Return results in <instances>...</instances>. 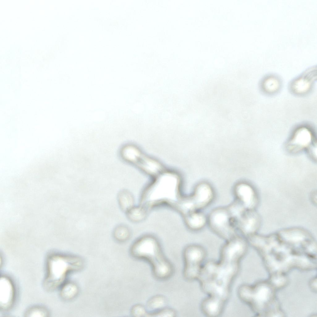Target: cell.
Listing matches in <instances>:
<instances>
[{
  "label": "cell",
  "instance_id": "30bf717a",
  "mask_svg": "<svg viewBox=\"0 0 317 317\" xmlns=\"http://www.w3.org/2000/svg\"><path fill=\"white\" fill-rule=\"evenodd\" d=\"M235 199L247 210H255L258 199L253 188L248 184L241 182L236 185L233 190Z\"/></svg>",
  "mask_w": 317,
  "mask_h": 317
},
{
  "label": "cell",
  "instance_id": "ac0fdd59",
  "mask_svg": "<svg viewBox=\"0 0 317 317\" xmlns=\"http://www.w3.org/2000/svg\"><path fill=\"white\" fill-rule=\"evenodd\" d=\"M226 207L236 226L237 221L247 210L245 208L241 203L235 199Z\"/></svg>",
  "mask_w": 317,
  "mask_h": 317
},
{
  "label": "cell",
  "instance_id": "8fae6325",
  "mask_svg": "<svg viewBox=\"0 0 317 317\" xmlns=\"http://www.w3.org/2000/svg\"><path fill=\"white\" fill-rule=\"evenodd\" d=\"M259 224V218L255 210H246L236 222V227L239 233L246 238L256 233Z\"/></svg>",
  "mask_w": 317,
  "mask_h": 317
},
{
  "label": "cell",
  "instance_id": "5bb4252c",
  "mask_svg": "<svg viewBox=\"0 0 317 317\" xmlns=\"http://www.w3.org/2000/svg\"><path fill=\"white\" fill-rule=\"evenodd\" d=\"M185 224L190 230L197 232L203 229L207 224V216L202 211H196L183 216Z\"/></svg>",
  "mask_w": 317,
  "mask_h": 317
},
{
  "label": "cell",
  "instance_id": "9c48e42d",
  "mask_svg": "<svg viewBox=\"0 0 317 317\" xmlns=\"http://www.w3.org/2000/svg\"><path fill=\"white\" fill-rule=\"evenodd\" d=\"M188 198L196 211H202L214 201L215 193L211 186L206 183L198 185Z\"/></svg>",
  "mask_w": 317,
  "mask_h": 317
},
{
  "label": "cell",
  "instance_id": "603a6c76",
  "mask_svg": "<svg viewBox=\"0 0 317 317\" xmlns=\"http://www.w3.org/2000/svg\"><path fill=\"white\" fill-rule=\"evenodd\" d=\"M176 315V313L173 309L165 307L154 312H148L147 317H174Z\"/></svg>",
  "mask_w": 317,
  "mask_h": 317
},
{
  "label": "cell",
  "instance_id": "7a4b0ae2",
  "mask_svg": "<svg viewBox=\"0 0 317 317\" xmlns=\"http://www.w3.org/2000/svg\"><path fill=\"white\" fill-rule=\"evenodd\" d=\"M130 252L133 258L149 263L157 279L165 280L172 275L173 266L164 255L158 240L153 236L146 235L137 239L131 245Z\"/></svg>",
  "mask_w": 317,
  "mask_h": 317
},
{
  "label": "cell",
  "instance_id": "5b68a950",
  "mask_svg": "<svg viewBox=\"0 0 317 317\" xmlns=\"http://www.w3.org/2000/svg\"><path fill=\"white\" fill-rule=\"evenodd\" d=\"M207 216V225L210 230L225 241L239 234L226 206L213 209Z\"/></svg>",
  "mask_w": 317,
  "mask_h": 317
},
{
  "label": "cell",
  "instance_id": "ffe728a7",
  "mask_svg": "<svg viewBox=\"0 0 317 317\" xmlns=\"http://www.w3.org/2000/svg\"><path fill=\"white\" fill-rule=\"evenodd\" d=\"M131 232L130 229L124 225H119L114 229L113 235L116 241L123 242L128 240L130 237Z\"/></svg>",
  "mask_w": 317,
  "mask_h": 317
},
{
  "label": "cell",
  "instance_id": "9a60e30c",
  "mask_svg": "<svg viewBox=\"0 0 317 317\" xmlns=\"http://www.w3.org/2000/svg\"><path fill=\"white\" fill-rule=\"evenodd\" d=\"M136 163L146 172L151 175L157 174L162 169L160 164L157 161L141 155L139 158Z\"/></svg>",
  "mask_w": 317,
  "mask_h": 317
},
{
  "label": "cell",
  "instance_id": "6da1fadb",
  "mask_svg": "<svg viewBox=\"0 0 317 317\" xmlns=\"http://www.w3.org/2000/svg\"><path fill=\"white\" fill-rule=\"evenodd\" d=\"M225 241L220 249L218 260L205 263L197 280L207 297L224 306L248 246L246 240L240 236Z\"/></svg>",
  "mask_w": 317,
  "mask_h": 317
},
{
  "label": "cell",
  "instance_id": "d6986e66",
  "mask_svg": "<svg viewBox=\"0 0 317 317\" xmlns=\"http://www.w3.org/2000/svg\"><path fill=\"white\" fill-rule=\"evenodd\" d=\"M61 297L65 300L72 299L76 295L78 289L73 283L66 281L59 288Z\"/></svg>",
  "mask_w": 317,
  "mask_h": 317
},
{
  "label": "cell",
  "instance_id": "cb8c5ba5",
  "mask_svg": "<svg viewBox=\"0 0 317 317\" xmlns=\"http://www.w3.org/2000/svg\"><path fill=\"white\" fill-rule=\"evenodd\" d=\"M131 315L135 317H147L148 312L145 308L142 305L137 304L132 307L131 311Z\"/></svg>",
  "mask_w": 317,
  "mask_h": 317
},
{
  "label": "cell",
  "instance_id": "52a82bcc",
  "mask_svg": "<svg viewBox=\"0 0 317 317\" xmlns=\"http://www.w3.org/2000/svg\"><path fill=\"white\" fill-rule=\"evenodd\" d=\"M316 81V66L309 67L292 80L288 89L292 94L299 97L309 94L313 89Z\"/></svg>",
  "mask_w": 317,
  "mask_h": 317
},
{
  "label": "cell",
  "instance_id": "ba28073f",
  "mask_svg": "<svg viewBox=\"0 0 317 317\" xmlns=\"http://www.w3.org/2000/svg\"><path fill=\"white\" fill-rule=\"evenodd\" d=\"M314 132L311 127L306 124L296 127L287 144V150L297 153L306 150L315 141Z\"/></svg>",
  "mask_w": 317,
  "mask_h": 317
},
{
  "label": "cell",
  "instance_id": "3957f363",
  "mask_svg": "<svg viewBox=\"0 0 317 317\" xmlns=\"http://www.w3.org/2000/svg\"><path fill=\"white\" fill-rule=\"evenodd\" d=\"M176 176L167 173L160 176L146 189L141 197V204L149 210L162 205L173 207L182 196L178 192L179 180Z\"/></svg>",
  "mask_w": 317,
  "mask_h": 317
},
{
  "label": "cell",
  "instance_id": "7402d4cb",
  "mask_svg": "<svg viewBox=\"0 0 317 317\" xmlns=\"http://www.w3.org/2000/svg\"><path fill=\"white\" fill-rule=\"evenodd\" d=\"M49 314L48 311L46 308L40 306L31 307L25 313L28 317H46Z\"/></svg>",
  "mask_w": 317,
  "mask_h": 317
},
{
  "label": "cell",
  "instance_id": "d4e9b609",
  "mask_svg": "<svg viewBox=\"0 0 317 317\" xmlns=\"http://www.w3.org/2000/svg\"><path fill=\"white\" fill-rule=\"evenodd\" d=\"M316 143L315 141L307 150L309 155L314 159L316 158Z\"/></svg>",
  "mask_w": 317,
  "mask_h": 317
},
{
  "label": "cell",
  "instance_id": "4fadbf2b",
  "mask_svg": "<svg viewBox=\"0 0 317 317\" xmlns=\"http://www.w3.org/2000/svg\"><path fill=\"white\" fill-rule=\"evenodd\" d=\"M260 91L264 95L271 96L278 93L282 87V81L277 75L267 74L263 77L259 85Z\"/></svg>",
  "mask_w": 317,
  "mask_h": 317
},
{
  "label": "cell",
  "instance_id": "7c38bea8",
  "mask_svg": "<svg viewBox=\"0 0 317 317\" xmlns=\"http://www.w3.org/2000/svg\"><path fill=\"white\" fill-rule=\"evenodd\" d=\"M15 289L12 280L3 276L0 279V307L4 310L10 309L13 305L15 297Z\"/></svg>",
  "mask_w": 317,
  "mask_h": 317
},
{
  "label": "cell",
  "instance_id": "44dd1931",
  "mask_svg": "<svg viewBox=\"0 0 317 317\" xmlns=\"http://www.w3.org/2000/svg\"><path fill=\"white\" fill-rule=\"evenodd\" d=\"M166 302L165 298L161 295H156L151 297L147 303L148 308L151 310L148 312H154L165 307Z\"/></svg>",
  "mask_w": 317,
  "mask_h": 317
},
{
  "label": "cell",
  "instance_id": "277c9868",
  "mask_svg": "<svg viewBox=\"0 0 317 317\" xmlns=\"http://www.w3.org/2000/svg\"><path fill=\"white\" fill-rule=\"evenodd\" d=\"M78 259L71 255L58 253L50 254L46 261L45 288L50 291L59 288L66 281L69 273L80 266V262Z\"/></svg>",
  "mask_w": 317,
  "mask_h": 317
},
{
  "label": "cell",
  "instance_id": "e0dca14e",
  "mask_svg": "<svg viewBox=\"0 0 317 317\" xmlns=\"http://www.w3.org/2000/svg\"><path fill=\"white\" fill-rule=\"evenodd\" d=\"M117 200L120 209L125 213L135 206L133 195L126 189L122 190L118 193Z\"/></svg>",
  "mask_w": 317,
  "mask_h": 317
},
{
  "label": "cell",
  "instance_id": "2e32d148",
  "mask_svg": "<svg viewBox=\"0 0 317 317\" xmlns=\"http://www.w3.org/2000/svg\"><path fill=\"white\" fill-rule=\"evenodd\" d=\"M149 210L145 206L141 204L134 206L125 213L128 219L131 221L137 223L145 219Z\"/></svg>",
  "mask_w": 317,
  "mask_h": 317
},
{
  "label": "cell",
  "instance_id": "8992f818",
  "mask_svg": "<svg viewBox=\"0 0 317 317\" xmlns=\"http://www.w3.org/2000/svg\"><path fill=\"white\" fill-rule=\"evenodd\" d=\"M206 254L204 247L199 244H191L185 248L183 253V274L186 280L189 281L197 280Z\"/></svg>",
  "mask_w": 317,
  "mask_h": 317
}]
</instances>
